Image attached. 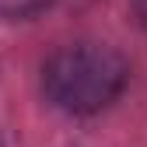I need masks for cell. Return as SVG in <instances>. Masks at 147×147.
I'll use <instances>...</instances> for the list:
<instances>
[{"label":"cell","mask_w":147,"mask_h":147,"mask_svg":"<svg viewBox=\"0 0 147 147\" xmlns=\"http://www.w3.org/2000/svg\"><path fill=\"white\" fill-rule=\"evenodd\" d=\"M126 81H130V63L102 42L63 46L42 67L46 98L70 116H91L109 109L123 95Z\"/></svg>","instance_id":"1"},{"label":"cell","mask_w":147,"mask_h":147,"mask_svg":"<svg viewBox=\"0 0 147 147\" xmlns=\"http://www.w3.org/2000/svg\"><path fill=\"white\" fill-rule=\"evenodd\" d=\"M53 4V0H0V18L7 21H21V18H32Z\"/></svg>","instance_id":"2"},{"label":"cell","mask_w":147,"mask_h":147,"mask_svg":"<svg viewBox=\"0 0 147 147\" xmlns=\"http://www.w3.org/2000/svg\"><path fill=\"white\" fill-rule=\"evenodd\" d=\"M133 18H137V25L147 32V0H133Z\"/></svg>","instance_id":"3"}]
</instances>
